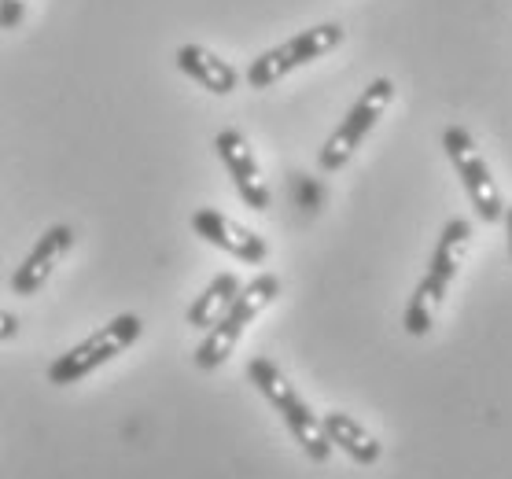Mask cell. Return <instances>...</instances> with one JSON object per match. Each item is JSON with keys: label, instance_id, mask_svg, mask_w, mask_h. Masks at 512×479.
<instances>
[{"label": "cell", "instance_id": "1", "mask_svg": "<svg viewBox=\"0 0 512 479\" xmlns=\"http://www.w3.org/2000/svg\"><path fill=\"white\" fill-rule=\"evenodd\" d=\"M247 376H251V384L266 395L269 406L280 413V421L288 424V432L295 435V443L303 446V454L310 457L314 465H325L328 457H332V443H328L325 428H321V417L306 406V398L295 391V384H291L288 376L280 373L277 362L255 358V362L247 365Z\"/></svg>", "mask_w": 512, "mask_h": 479}, {"label": "cell", "instance_id": "2", "mask_svg": "<svg viewBox=\"0 0 512 479\" xmlns=\"http://www.w3.org/2000/svg\"><path fill=\"white\" fill-rule=\"evenodd\" d=\"M277 295H280V281L273 273H258L255 281H247L244 288L236 292L233 306L207 328L203 343L196 347L199 369H218V365L229 362V354L236 351V343H240V336L247 332V325H251Z\"/></svg>", "mask_w": 512, "mask_h": 479}, {"label": "cell", "instance_id": "3", "mask_svg": "<svg viewBox=\"0 0 512 479\" xmlns=\"http://www.w3.org/2000/svg\"><path fill=\"white\" fill-rule=\"evenodd\" d=\"M144 325L137 314H118L115 321H107L104 328H96L93 336L82 339L78 347H70L67 354H59L56 362L48 365V384L70 387L85 380L89 373H96L100 365L115 362L118 354H126L133 343L140 339Z\"/></svg>", "mask_w": 512, "mask_h": 479}, {"label": "cell", "instance_id": "4", "mask_svg": "<svg viewBox=\"0 0 512 479\" xmlns=\"http://www.w3.org/2000/svg\"><path fill=\"white\" fill-rule=\"evenodd\" d=\"M391 100H395V82H391V78H376V82L365 85V93L354 100L347 118L339 122L336 133L328 137L321 155H317V163H321L325 174H336V170H343V166L354 159V152H358L361 141L376 129V122L384 118Z\"/></svg>", "mask_w": 512, "mask_h": 479}, {"label": "cell", "instance_id": "5", "mask_svg": "<svg viewBox=\"0 0 512 479\" xmlns=\"http://www.w3.org/2000/svg\"><path fill=\"white\" fill-rule=\"evenodd\" d=\"M339 45H343V26H336V23L310 26L303 34L288 37L284 45L262 52V56L247 67V85H251V89H269V85H277L280 78H288L291 71H299L306 63L328 56V52Z\"/></svg>", "mask_w": 512, "mask_h": 479}, {"label": "cell", "instance_id": "6", "mask_svg": "<svg viewBox=\"0 0 512 479\" xmlns=\"http://www.w3.org/2000/svg\"><path fill=\"white\" fill-rule=\"evenodd\" d=\"M443 148H446V159L454 163L457 177H461V185H465L479 218H483V222H501L505 196H501L498 181L490 177V166H487V159H483V152L476 148V141H472V133H468L465 126H446Z\"/></svg>", "mask_w": 512, "mask_h": 479}, {"label": "cell", "instance_id": "7", "mask_svg": "<svg viewBox=\"0 0 512 479\" xmlns=\"http://www.w3.org/2000/svg\"><path fill=\"white\" fill-rule=\"evenodd\" d=\"M214 148L222 155V163H225V170H229V177H233L240 199H244L251 211H266L269 207L266 177H262V166H258L244 133H240V129H222V133L214 137Z\"/></svg>", "mask_w": 512, "mask_h": 479}, {"label": "cell", "instance_id": "8", "mask_svg": "<svg viewBox=\"0 0 512 479\" xmlns=\"http://www.w3.org/2000/svg\"><path fill=\"white\" fill-rule=\"evenodd\" d=\"M192 229H196V236H203L207 244H214L218 251H225V255L240 258V262H247V266H262V262L269 258L266 240H262L258 233H251L247 225L225 218L222 211H210V207L196 211L192 214Z\"/></svg>", "mask_w": 512, "mask_h": 479}, {"label": "cell", "instance_id": "9", "mask_svg": "<svg viewBox=\"0 0 512 479\" xmlns=\"http://www.w3.org/2000/svg\"><path fill=\"white\" fill-rule=\"evenodd\" d=\"M70 244H74V229H70V225H52V229L34 244V251L23 258V266L15 269L12 292L23 295V299L41 292V288L48 284V277L56 273L59 258L70 251Z\"/></svg>", "mask_w": 512, "mask_h": 479}, {"label": "cell", "instance_id": "10", "mask_svg": "<svg viewBox=\"0 0 512 479\" xmlns=\"http://www.w3.org/2000/svg\"><path fill=\"white\" fill-rule=\"evenodd\" d=\"M321 428H325L332 450H343V454L354 461V465H376L384 457V443L376 439L361 421H354L343 409H332L321 417Z\"/></svg>", "mask_w": 512, "mask_h": 479}, {"label": "cell", "instance_id": "11", "mask_svg": "<svg viewBox=\"0 0 512 479\" xmlns=\"http://www.w3.org/2000/svg\"><path fill=\"white\" fill-rule=\"evenodd\" d=\"M174 59H177V67H181L192 82H199L207 93H214V96H229L236 89V82H240L236 67H229L222 56H214V52L203 48V45H181Z\"/></svg>", "mask_w": 512, "mask_h": 479}, {"label": "cell", "instance_id": "12", "mask_svg": "<svg viewBox=\"0 0 512 479\" xmlns=\"http://www.w3.org/2000/svg\"><path fill=\"white\" fill-rule=\"evenodd\" d=\"M446 292H450V284H443L439 277H431V273L420 277V284L413 288L409 306H406V332L409 336H428L431 325H435V314H439L443 303H446Z\"/></svg>", "mask_w": 512, "mask_h": 479}, {"label": "cell", "instance_id": "13", "mask_svg": "<svg viewBox=\"0 0 512 479\" xmlns=\"http://www.w3.org/2000/svg\"><path fill=\"white\" fill-rule=\"evenodd\" d=\"M244 284H240V277L236 273H218L214 281L203 288V295H196V303L188 306V325L192 328H210L218 317L233 306L236 292H240Z\"/></svg>", "mask_w": 512, "mask_h": 479}, {"label": "cell", "instance_id": "14", "mask_svg": "<svg viewBox=\"0 0 512 479\" xmlns=\"http://www.w3.org/2000/svg\"><path fill=\"white\" fill-rule=\"evenodd\" d=\"M26 19V0H0V30H15Z\"/></svg>", "mask_w": 512, "mask_h": 479}, {"label": "cell", "instance_id": "15", "mask_svg": "<svg viewBox=\"0 0 512 479\" xmlns=\"http://www.w3.org/2000/svg\"><path fill=\"white\" fill-rule=\"evenodd\" d=\"M19 336V317L12 310H0V339H15Z\"/></svg>", "mask_w": 512, "mask_h": 479}, {"label": "cell", "instance_id": "16", "mask_svg": "<svg viewBox=\"0 0 512 479\" xmlns=\"http://www.w3.org/2000/svg\"><path fill=\"white\" fill-rule=\"evenodd\" d=\"M501 222H505V229H509V255H512V207H505V214H501Z\"/></svg>", "mask_w": 512, "mask_h": 479}]
</instances>
